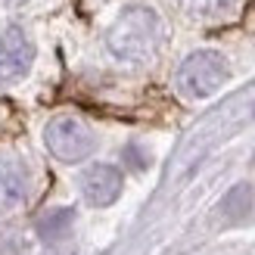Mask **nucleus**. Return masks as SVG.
Instances as JSON below:
<instances>
[{
    "label": "nucleus",
    "mask_w": 255,
    "mask_h": 255,
    "mask_svg": "<svg viewBox=\"0 0 255 255\" xmlns=\"http://www.w3.org/2000/svg\"><path fill=\"white\" fill-rule=\"evenodd\" d=\"M34 62V44L22 28H6L0 34V84L19 81Z\"/></svg>",
    "instance_id": "nucleus-4"
},
{
    "label": "nucleus",
    "mask_w": 255,
    "mask_h": 255,
    "mask_svg": "<svg viewBox=\"0 0 255 255\" xmlns=\"http://www.w3.org/2000/svg\"><path fill=\"white\" fill-rule=\"evenodd\" d=\"M75 221V212L72 209H53L37 218V237L44 240V243H59L62 237L69 234V227Z\"/></svg>",
    "instance_id": "nucleus-8"
},
{
    "label": "nucleus",
    "mask_w": 255,
    "mask_h": 255,
    "mask_svg": "<svg viewBox=\"0 0 255 255\" xmlns=\"http://www.w3.org/2000/svg\"><path fill=\"white\" fill-rule=\"evenodd\" d=\"M227 218H243V215L252 209V187L249 184H237L234 190H227V196L218 206Z\"/></svg>",
    "instance_id": "nucleus-9"
},
{
    "label": "nucleus",
    "mask_w": 255,
    "mask_h": 255,
    "mask_svg": "<svg viewBox=\"0 0 255 255\" xmlns=\"http://www.w3.org/2000/svg\"><path fill=\"white\" fill-rule=\"evenodd\" d=\"M162 37H165V28H162V19L156 12L146 6H128L109 25L106 47L122 62H146L159 53Z\"/></svg>",
    "instance_id": "nucleus-1"
},
{
    "label": "nucleus",
    "mask_w": 255,
    "mask_h": 255,
    "mask_svg": "<svg viewBox=\"0 0 255 255\" xmlns=\"http://www.w3.org/2000/svg\"><path fill=\"white\" fill-rule=\"evenodd\" d=\"M44 140H47V149L59 162H81L97 146L94 131L75 116H56L44 128Z\"/></svg>",
    "instance_id": "nucleus-3"
},
{
    "label": "nucleus",
    "mask_w": 255,
    "mask_h": 255,
    "mask_svg": "<svg viewBox=\"0 0 255 255\" xmlns=\"http://www.w3.org/2000/svg\"><path fill=\"white\" fill-rule=\"evenodd\" d=\"M44 255H75V249H69V246L66 249H47Z\"/></svg>",
    "instance_id": "nucleus-10"
},
{
    "label": "nucleus",
    "mask_w": 255,
    "mask_h": 255,
    "mask_svg": "<svg viewBox=\"0 0 255 255\" xmlns=\"http://www.w3.org/2000/svg\"><path fill=\"white\" fill-rule=\"evenodd\" d=\"M31 196V174L16 159H0V215L22 209Z\"/></svg>",
    "instance_id": "nucleus-6"
},
{
    "label": "nucleus",
    "mask_w": 255,
    "mask_h": 255,
    "mask_svg": "<svg viewBox=\"0 0 255 255\" xmlns=\"http://www.w3.org/2000/svg\"><path fill=\"white\" fill-rule=\"evenodd\" d=\"M181 9L196 22H221L240 9V0H181Z\"/></svg>",
    "instance_id": "nucleus-7"
},
{
    "label": "nucleus",
    "mask_w": 255,
    "mask_h": 255,
    "mask_svg": "<svg viewBox=\"0 0 255 255\" xmlns=\"http://www.w3.org/2000/svg\"><path fill=\"white\" fill-rule=\"evenodd\" d=\"M81 196L91 202V206L103 209V206H112V202L119 199L122 193V171L116 168V165H91L84 174H81Z\"/></svg>",
    "instance_id": "nucleus-5"
},
{
    "label": "nucleus",
    "mask_w": 255,
    "mask_h": 255,
    "mask_svg": "<svg viewBox=\"0 0 255 255\" xmlns=\"http://www.w3.org/2000/svg\"><path fill=\"white\" fill-rule=\"evenodd\" d=\"M227 78H231V69L218 50H196L181 62L174 75V87L184 100H206L218 94Z\"/></svg>",
    "instance_id": "nucleus-2"
}]
</instances>
